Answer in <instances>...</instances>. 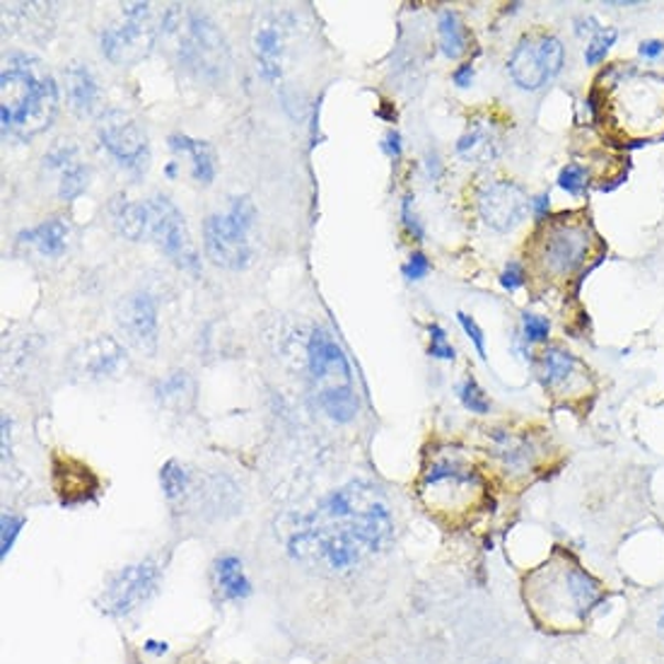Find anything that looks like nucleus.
<instances>
[{
    "label": "nucleus",
    "mask_w": 664,
    "mask_h": 664,
    "mask_svg": "<svg viewBox=\"0 0 664 664\" xmlns=\"http://www.w3.org/2000/svg\"><path fill=\"white\" fill-rule=\"evenodd\" d=\"M394 520L385 497L370 483L353 481L329 493L312 517L290 536V556L312 568L343 572L389 542Z\"/></svg>",
    "instance_id": "f257e3e1"
},
{
    "label": "nucleus",
    "mask_w": 664,
    "mask_h": 664,
    "mask_svg": "<svg viewBox=\"0 0 664 664\" xmlns=\"http://www.w3.org/2000/svg\"><path fill=\"white\" fill-rule=\"evenodd\" d=\"M58 111V87L44 61L12 54L0 75V124L3 133L30 140L46 131Z\"/></svg>",
    "instance_id": "f03ea898"
},
{
    "label": "nucleus",
    "mask_w": 664,
    "mask_h": 664,
    "mask_svg": "<svg viewBox=\"0 0 664 664\" xmlns=\"http://www.w3.org/2000/svg\"><path fill=\"white\" fill-rule=\"evenodd\" d=\"M162 34L176 63L199 81L221 83L229 68V49L206 12L172 6L162 18Z\"/></svg>",
    "instance_id": "7ed1b4c3"
},
{
    "label": "nucleus",
    "mask_w": 664,
    "mask_h": 664,
    "mask_svg": "<svg viewBox=\"0 0 664 664\" xmlns=\"http://www.w3.org/2000/svg\"><path fill=\"white\" fill-rule=\"evenodd\" d=\"M602 590L578 566H544L532 582H527V602L534 617L554 629L580 625L592 607L599 602Z\"/></svg>",
    "instance_id": "20e7f679"
},
{
    "label": "nucleus",
    "mask_w": 664,
    "mask_h": 664,
    "mask_svg": "<svg viewBox=\"0 0 664 664\" xmlns=\"http://www.w3.org/2000/svg\"><path fill=\"white\" fill-rule=\"evenodd\" d=\"M310 375L317 389V401L322 411L336 420L349 424L357 414V394L353 387V370L349 357L339 343L331 339L329 331L317 329L308 346Z\"/></svg>",
    "instance_id": "39448f33"
},
{
    "label": "nucleus",
    "mask_w": 664,
    "mask_h": 664,
    "mask_svg": "<svg viewBox=\"0 0 664 664\" xmlns=\"http://www.w3.org/2000/svg\"><path fill=\"white\" fill-rule=\"evenodd\" d=\"M257 221V208L249 196H237L229 201L227 213L208 215L203 225V247L215 266L242 271L254 259L249 242V229Z\"/></svg>",
    "instance_id": "423d86ee"
},
{
    "label": "nucleus",
    "mask_w": 664,
    "mask_h": 664,
    "mask_svg": "<svg viewBox=\"0 0 664 664\" xmlns=\"http://www.w3.org/2000/svg\"><path fill=\"white\" fill-rule=\"evenodd\" d=\"M158 42L156 12L150 3H126L121 20L105 28L99 36L101 54L114 66H136L150 56Z\"/></svg>",
    "instance_id": "0eeeda50"
},
{
    "label": "nucleus",
    "mask_w": 664,
    "mask_h": 664,
    "mask_svg": "<svg viewBox=\"0 0 664 664\" xmlns=\"http://www.w3.org/2000/svg\"><path fill=\"white\" fill-rule=\"evenodd\" d=\"M146 203V239L168 254V257L184 271L199 274L201 261L194 242H191L189 225L168 196H150Z\"/></svg>",
    "instance_id": "6e6552de"
},
{
    "label": "nucleus",
    "mask_w": 664,
    "mask_h": 664,
    "mask_svg": "<svg viewBox=\"0 0 664 664\" xmlns=\"http://www.w3.org/2000/svg\"><path fill=\"white\" fill-rule=\"evenodd\" d=\"M510 75L522 89H539L564 68V44L556 36H527L510 58Z\"/></svg>",
    "instance_id": "1a4fd4ad"
},
{
    "label": "nucleus",
    "mask_w": 664,
    "mask_h": 664,
    "mask_svg": "<svg viewBox=\"0 0 664 664\" xmlns=\"http://www.w3.org/2000/svg\"><path fill=\"white\" fill-rule=\"evenodd\" d=\"M99 140L109 156L131 174H143L148 170V136L126 111H109L101 117Z\"/></svg>",
    "instance_id": "9d476101"
},
{
    "label": "nucleus",
    "mask_w": 664,
    "mask_h": 664,
    "mask_svg": "<svg viewBox=\"0 0 664 664\" xmlns=\"http://www.w3.org/2000/svg\"><path fill=\"white\" fill-rule=\"evenodd\" d=\"M117 326L129 346L143 355L158 351V304L146 290L124 296L117 304Z\"/></svg>",
    "instance_id": "9b49d317"
},
{
    "label": "nucleus",
    "mask_w": 664,
    "mask_h": 664,
    "mask_svg": "<svg viewBox=\"0 0 664 664\" xmlns=\"http://www.w3.org/2000/svg\"><path fill=\"white\" fill-rule=\"evenodd\" d=\"M158 578L160 570L152 560H143V564L124 568L111 578L107 590L101 592V611H107V614L114 617L129 614V611H133L140 602H146V599L156 592Z\"/></svg>",
    "instance_id": "f8f14e48"
},
{
    "label": "nucleus",
    "mask_w": 664,
    "mask_h": 664,
    "mask_svg": "<svg viewBox=\"0 0 664 664\" xmlns=\"http://www.w3.org/2000/svg\"><path fill=\"white\" fill-rule=\"evenodd\" d=\"M529 206L532 201L527 191L515 182H507V179L491 182L479 194L481 218L489 227L497 229V233H510V229L522 225V221L527 218Z\"/></svg>",
    "instance_id": "ddd939ff"
},
{
    "label": "nucleus",
    "mask_w": 664,
    "mask_h": 664,
    "mask_svg": "<svg viewBox=\"0 0 664 664\" xmlns=\"http://www.w3.org/2000/svg\"><path fill=\"white\" fill-rule=\"evenodd\" d=\"M590 251V235L580 225H556L542 245V261L556 276L572 274Z\"/></svg>",
    "instance_id": "4468645a"
},
{
    "label": "nucleus",
    "mask_w": 664,
    "mask_h": 664,
    "mask_svg": "<svg viewBox=\"0 0 664 664\" xmlns=\"http://www.w3.org/2000/svg\"><path fill=\"white\" fill-rule=\"evenodd\" d=\"M126 367V351L117 339L95 336L71 353L73 375L83 379H107Z\"/></svg>",
    "instance_id": "2eb2a0df"
},
{
    "label": "nucleus",
    "mask_w": 664,
    "mask_h": 664,
    "mask_svg": "<svg viewBox=\"0 0 664 664\" xmlns=\"http://www.w3.org/2000/svg\"><path fill=\"white\" fill-rule=\"evenodd\" d=\"M254 51H257V68L261 78L276 83L280 78V61H283V32L276 22H261L254 30Z\"/></svg>",
    "instance_id": "dca6fc26"
},
{
    "label": "nucleus",
    "mask_w": 664,
    "mask_h": 664,
    "mask_svg": "<svg viewBox=\"0 0 664 664\" xmlns=\"http://www.w3.org/2000/svg\"><path fill=\"white\" fill-rule=\"evenodd\" d=\"M170 148L174 152H182V156L191 158V176L196 179L199 184L208 186L215 179V150L206 140H196L189 138L184 133H174L170 136Z\"/></svg>",
    "instance_id": "f3484780"
},
{
    "label": "nucleus",
    "mask_w": 664,
    "mask_h": 664,
    "mask_svg": "<svg viewBox=\"0 0 664 664\" xmlns=\"http://www.w3.org/2000/svg\"><path fill=\"white\" fill-rule=\"evenodd\" d=\"M542 375L548 387L572 389L578 385L582 367L576 361V355H570L568 351L558 349V346H551L542 353Z\"/></svg>",
    "instance_id": "a211bd4d"
},
{
    "label": "nucleus",
    "mask_w": 664,
    "mask_h": 664,
    "mask_svg": "<svg viewBox=\"0 0 664 664\" xmlns=\"http://www.w3.org/2000/svg\"><path fill=\"white\" fill-rule=\"evenodd\" d=\"M501 138H497L486 126H474L469 129L457 143L459 158L471 164H491L501 156Z\"/></svg>",
    "instance_id": "6ab92c4d"
},
{
    "label": "nucleus",
    "mask_w": 664,
    "mask_h": 664,
    "mask_svg": "<svg viewBox=\"0 0 664 664\" xmlns=\"http://www.w3.org/2000/svg\"><path fill=\"white\" fill-rule=\"evenodd\" d=\"M68 237H71V227L63 218H51L20 235L22 242H28V245L44 254V257H61L68 247Z\"/></svg>",
    "instance_id": "aec40b11"
},
{
    "label": "nucleus",
    "mask_w": 664,
    "mask_h": 664,
    "mask_svg": "<svg viewBox=\"0 0 664 664\" xmlns=\"http://www.w3.org/2000/svg\"><path fill=\"white\" fill-rule=\"evenodd\" d=\"M66 87H68V99L71 107L78 114H93L97 101H99V87L95 75L89 73L83 63H73L66 71Z\"/></svg>",
    "instance_id": "412c9836"
},
{
    "label": "nucleus",
    "mask_w": 664,
    "mask_h": 664,
    "mask_svg": "<svg viewBox=\"0 0 664 664\" xmlns=\"http://www.w3.org/2000/svg\"><path fill=\"white\" fill-rule=\"evenodd\" d=\"M111 221L117 225L119 235L131 242L146 239V203L143 201H126L114 199L111 203Z\"/></svg>",
    "instance_id": "4be33fe9"
},
{
    "label": "nucleus",
    "mask_w": 664,
    "mask_h": 664,
    "mask_svg": "<svg viewBox=\"0 0 664 664\" xmlns=\"http://www.w3.org/2000/svg\"><path fill=\"white\" fill-rule=\"evenodd\" d=\"M215 578H218L221 592L227 599H242L251 592V585L242 570V560L235 556H223L218 564H215Z\"/></svg>",
    "instance_id": "5701e85b"
},
{
    "label": "nucleus",
    "mask_w": 664,
    "mask_h": 664,
    "mask_svg": "<svg viewBox=\"0 0 664 664\" xmlns=\"http://www.w3.org/2000/svg\"><path fill=\"white\" fill-rule=\"evenodd\" d=\"M440 46H442V54L447 58H459L467 51V34H464V28L462 22H459L457 12L452 10H445L440 15Z\"/></svg>",
    "instance_id": "b1692460"
},
{
    "label": "nucleus",
    "mask_w": 664,
    "mask_h": 664,
    "mask_svg": "<svg viewBox=\"0 0 664 664\" xmlns=\"http://www.w3.org/2000/svg\"><path fill=\"white\" fill-rule=\"evenodd\" d=\"M87 189V170L75 160L66 170H61V184H58V196L63 201H75L83 191Z\"/></svg>",
    "instance_id": "393cba45"
},
{
    "label": "nucleus",
    "mask_w": 664,
    "mask_h": 664,
    "mask_svg": "<svg viewBox=\"0 0 664 664\" xmlns=\"http://www.w3.org/2000/svg\"><path fill=\"white\" fill-rule=\"evenodd\" d=\"M160 481H162V489H164V495L170 497V501H174V497L182 495L186 491V483H189V476L186 471L182 469V464L179 462H168L162 467L160 471Z\"/></svg>",
    "instance_id": "a878e982"
},
{
    "label": "nucleus",
    "mask_w": 664,
    "mask_h": 664,
    "mask_svg": "<svg viewBox=\"0 0 664 664\" xmlns=\"http://www.w3.org/2000/svg\"><path fill=\"white\" fill-rule=\"evenodd\" d=\"M617 36H619V32H617L614 28H602V30H597L595 36H592V42L587 44V51H585L587 66H595V63L602 61V58L607 56V51H609L611 46H614Z\"/></svg>",
    "instance_id": "bb28decb"
},
{
    "label": "nucleus",
    "mask_w": 664,
    "mask_h": 664,
    "mask_svg": "<svg viewBox=\"0 0 664 664\" xmlns=\"http://www.w3.org/2000/svg\"><path fill=\"white\" fill-rule=\"evenodd\" d=\"M459 399H462V404L474 414H489L491 408L486 394H483V389L476 385V379L471 377H467L462 385H459Z\"/></svg>",
    "instance_id": "cd10ccee"
},
{
    "label": "nucleus",
    "mask_w": 664,
    "mask_h": 664,
    "mask_svg": "<svg viewBox=\"0 0 664 664\" xmlns=\"http://www.w3.org/2000/svg\"><path fill=\"white\" fill-rule=\"evenodd\" d=\"M558 186L564 191H568V194H572V196H580L582 191L587 189L585 168H580V164H576V162L566 164V168L560 170V174H558Z\"/></svg>",
    "instance_id": "c85d7f7f"
},
{
    "label": "nucleus",
    "mask_w": 664,
    "mask_h": 664,
    "mask_svg": "<svg viewBox=\"0 0 664 664\" xmlns=\"http://www.w3.org/2000/svg\"><path fill=\"white\" fill-rule=\"evenodd\" d=\"M522 329H525V339L529 343H542V341L548 339L551 324H548V319H544V317L525 314V317H522Z\"/></svg>",
    "instance_id": "c756f323"
},
{
    "label": "nucleus",
    "mask_w": 664,
    "mask_h": 664,
    "mask_svg": "<svg viewBox=\"0 0 664 664\" xmlns=\"http://www.w3.org/2000/svg\"><path fill=\"white\" fill-rule=\"evenodd\" d=\"M430 355L440 357V361H454V349L447 341L445 329L438 324H430Z\"/></svg>",
    "instance_id": "7c9ffc66"
},
{
    "label": "nucleus",
    "mask_w": 664,
    "mask_h": 664,
    "mask_svg": "<svg viewBox=\"0 0 664 664\" xmlns=\"http://www.w3.org/2000/svg\"><path fill=\"white\" fill-rule=\"evenodd\" d=\"M24 527V520L6 513L3 515V532H0V548H3V556H8V551L15 544V536L20 534V529Z\"/></svg>",
    "instance_id": "2f4dec72"
},
{
    "label": "nucleus",
    "mask_w": 664,
    "mask_h": 664,
    "mask_svg": "<svg viewBox=\"0 0 664 664\" xmlns=\"http://www.w3.org/2000/svg\"><path fill=\"white\" fill-rule=\"evenodd\" d=\"M457 319H459V324H462V329L467 331V336L471 339V343H474V346H476L479 355L483 357V361H486V339H483V331L479 329V324L469 314H464V312H459Z\"/></svg>",
    "instance_id": "473e14b6"
},
{
    "label": "nucleus",
    "mask_w": 664,
    "mask_h": 664,
    "mask_svg": "<svg viewBox=\"0 0 664 664\" xmlns=\"http://www.w3.org/2000/svg\"><path fill=\"white\" fill-rule=\"evenodd\" d=\"M428 271H430V261L426 259V254H420V251L411 254V259H408V261L404 264V268H401L404 278H408V280H420V278H426Z\"/></svg>",
    "instance_id": "72a5a7b5"
},
{
    "label": "nucleus",
    "mask_w": 664,
    "mask_h": 664,
    "mask_svg": "<svg viewBox=\"0 0 664 664\" xmlns=\"http://www.w3.org/2000/svg\"><path fill=\"white\" fill-rule=\"evenodd\" d=\"M501 286L505 290H517V288L525 286V271H522V266L517 261H510L505 266V271L501 276Z\"/></svg>",
    "instance_id": "f704fd0d"
},
{
    "label": "nucleus",
    "mask_w": 664,
    "mask_h": 664,
    "mask_svg": "<svg viewBox=\"0 0 664 664\" xmlns=\"http://www.w3.org/2000/svg\"><path fill=\"white\" fill-rule=\"evenodd\" d=\"M401 218H404V225L408 233H411L416 239L424 237V229H420V225L416 223V218L411 215V199H404V208H401Z\"/></svg>",
    "instance_id": "c9c22d12"
},
{
    "label": "nucleus",
    "mask_w": 664,
    "mask_h": 664,
    "mask_svg": "<svg viewBox=\"0 0 664 664\" xmlns=\"http://www.w3.org/2000/svg\"><path fill=\"white\" fill-rule=\"evenodd\" d=\"M382 150H385L387 156L394 158V160H397V158L401 156V138H399L397 131H389V133H387L385 143H382Z\"/></svg>",
    "instance_id": "e433bc0d"
},
{
    "label": "nucleus",
    "mask_w": 664,
    "mask_h": 664,
    "mask_svg": "<svg viewBox=\"0 0 664 664\" xmlns=\"http://www.w3.org/2000/svg\"><path fill=\"white\" fill-rule=\"evenodd\" d=\"M471 81H474V68H471V66H459L454 71V83L459 87H469Z\"/></svg>",
    "instance_id": "4c0bfd02"
},
{
    "label": "nucleus",
    "mask_w": 664,
    "mask_h": 664,
    "mask_svg": "<svg viewBox=\"0 0 664 664\" xmlns=\"http://www.w3.org/2000/svg\"><path fill=\"white\" fill-rule=\"evenodd\" d=\"M551 199H548L546 194H542V196H536L534 201H532V208H534V215L536 218H546V213H548V206H551V203H548Z\"/></svg>",
    "instance_id": "58836bf2"
},
{
    "label": "nucleus",
    "mask_w": 664,
    "mask_h": 664,
    "mask_svg": "<svg viewBox=\"0 0 664 664\" xmlns=\"http://www.w3.org/2000/svg\"><path fill=\"white\" fill-rule=\"evenodd\" d=\"M662 51H664V44L657 42V40H653V42H643V44H641V54H643L645 58H657V56H662Z\"/></svg>",
    "instance_id": "ea45409f"
},
{
    "label": "nucleus",
    "mask_w": 664,
    "mask_h": 664,
    "mask_svg": "<svg viewBox=\"0 0 664 664\" xmlns=\"http://www.w3.org/2000/svg\"><path fill=\"white\" fill-rule=\"evenodd\" d=\"M146 650H148V653L162 655V653H168V645H164V643H156V641H150V643L146 645Z\"/></svg>",
    "instance_id": "a19ab883"
},
{
    "label": "nucleus",
    "mask_w": 664,
    "mask_h": 664,
    "mask_svg": "<svg viewBox=\"0 0 664 664\" xmlns=\"http://www.w3.org/2000/svg\"><path fill=\"white\" fill-rule=\"evenodd\" d=\"M176 172H179V162H168V168H164V176L176 179Z\"/></svg>",
    "instance_id": "79ce46f5"
}]
</instances>
